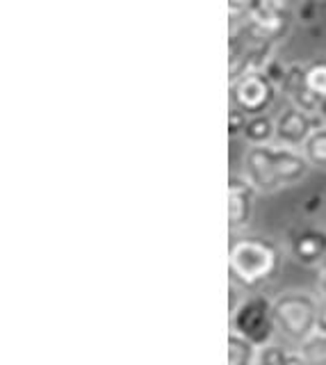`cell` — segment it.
Wrapping results in <instances>:
<instances>
[{
  "label": "cell",
  "mask_w": 326,
  "mask_h": 365,
  "mask_svg": "<svg viewBox=\"0 0 326 365\" xmlns=\"http://www.w3.org/2000/svg\"><path fill=\"white\" fill-rule=\"evenodd\" d=\"M310 163L303 153H297L290 146L261 144L251 146L244 155V178L258 192H276L290 185H297L306 178Z\"/></svg>",
  "instance_id": "cell-1"
},
{
  "label": "cell",
  "mask_w": 326,
  "mask_h": 365,
  "mask_svg": "<svg viewBox=\"0 0 326 365\" xmlns=\"http://www.w3.org/2000/svg\"><path fill=\"white\" fill-rule=\"evenodd\" d=\"M280 249L261 235H240L231 240L228 272L242 288H258L278 272Z\"/></svg>",
  "instance_id": "cell-2"
},
{
  "label": "cell",
  "mask_w": 326,
  "mask_h": 365,
  "mask_svg": "<svg viewBox=\"0 0 326 365\" xmlns=\"http://www.w3.org/2000/svg\"><path fill=\"white\" fill-rule=\"evenodd\" d=\"M320 304L306 292H283L274 299V324L280 336L303 342L317 334Z\"/></svg>",
  "instance_id": "cell-3"
},
{
  "label": "cell",
  "mask_w": 326,
  "mask_h": 365,
  "mask_svg": "<svg viewBox=\"0 0 326 365\" xmlns=\"http://www.w3.org/2000/svg\"><path fill=\"white\" fill-rule=\"evenodd\" d=\"M231 327L235 334L251 340L261 349L272 342L276 331L274 324V302L265 294H251L244 297L240 308L231 315Z\"/></svg>",
  "instance_id": "cell-4"
},
{
  "label": "cell",
  "mask_w": 326,
  "mask_h": 365,
  "mask_svg": "<svg viewBox=\"0 0 326 365\" xmlns=\"http://www.w3.org/2000/svg\"><path fill=\"white\" fill-rule=\"evenodd\" d=\"M231 98L233 108L244 112L246 117H256V114H267L276 98L274 80L267 71H246L240 78L231 83Z\"/></svg>",
  "instance_id": "cell-5"
},
{
  "label": "cell",
  "mask_w": 326,
  "mask_h": 365,
  "mask_svg": "<svg viewBox=\"0 0 326 365\" xmlns=\"http://www.w3.org/2000/svg\"><path fill=\"white\" fill-rule=\"evenodd\" d=\"M322 125V119L317 114H310L306 110H301L297 106L288 108L285 112H280V117L276 119V140L280 146L299 148L308 142V137Z\"/></svg>",
  "instance_id": "cell-6"
},
{
  "label": "cell",
  "mask_w": 326,
  "mask_h": 365,
  "mask_svg": "<svg viewBox=\"0 0 326 365\" xmlns=\"http://www.w3.org/2000/svg\"><path fill=\"white\" fill-rule=\"evenodd\" d=\"M256 187L242 176H233L228 180V226L231 231H242L251 222Z\"/></svg>",
  "instance_id": "cell-7"
},
{
  "label": "cell",
  "mask_w": 326,
  "mask_h": 365,
  "mask_svg": "<svg viewBox=\"0 0 326 365\" xmlns=\"http://www.w3.org/2000/svg\"><path fill=\"white\" fill-rule=\"evenodd\" d=\"M292 256H295L301 265L317 267L326 258V231L324 228H303L295 237H292Z\"/></svg>",
  "instance_id": "cell-8"
},
{
  "label": "cell",
  "mask_w": 326,
  "mask_h": 365,
  "mask_svg": "<svg viewBox=\"0 0 326 365\" xmlns=\"http://www.w3.org/2000/svg\"><path fill=\"white\" fill-rule=\"evenodd\" d=\"M244 140L251 146H261V144H269L276 137V121H272L267 114H256V117L246 119L244 125Z\"/></svg>",
  "instance_id": "cell-9"
},
{
  "label": "cell",
  "mask_w": 326,
  "mask_h": 365,
  "mask_svg": "<svg viewBox=\"0 0 326 365\" xmlns=\"http://www.w3.org/2000/svg\"><path fill=\"white\" fill-rule=\"evenodd\" d=\"M303 85L310 94L322 101V106L326 103V60H312L306 66H301Z\"/></svg>",
  "instance_id": "cell-10"
},
{
  "label": "cell",
  "mask_w": 326,
  "mask_h": 365,
  "mask_svg": "<svg viewBox=\"0 0 326 365\" xmlns=\"http://www.w3.org/2000/svg\"><path fill=\"white\" fill-rule=\"evenodd\" d=\"M258 365H308L301 351H290L280 345H265L258 349Z\"/></svg>",
  "instance_id": "cell-11"
},
{
  "label": "cell",
  "mask_w": 326,
  "mask_h": 365,
  "mask_svg": "<svg viewBox=\"0 0 326 365\" xmlns=\"http://www.w3.org/2000/svg\"><path fill=\"white\" fill-rule=\"evenodd\" d=\"M258 363V347L251 340L231 331L228 334V365H253Z\"/></svg>",
  "instance_id": "cell-12"
},
{
  "label": "cell",
  "mask_w": 326,
  "mask_h": 365,
  "mask_svg": "<svg viewBox=\"0 0 326 365\" xmlns=\"http://www.w3.org/2000/svg\"><path fill=\"white\" fill-rule=\"evenodd\" d=\"M301 151L312 167L326 169V125H320V128L308 137V142L301 146Z\"/></svg>",
  "instance_id": "cell-13"
},
{
  "label": "cell",
  "mask_w": 326,
  "mask_h": 365,
  "mask_svg": "<svg viewBox=\"0 0 326 365\" xmlns=\"http://www.w3.org/2000/svg\"><path fill=\"white\" fill-rule=\"evenodd\" d=\"M301 356L308 361V365H326V334L317 331L308 340H303Z\"/></svg>",
  "instance_id": "cell-14"
},
{
  "label": "cell",
  "mask_w": 326,
  "mask_h": 365,
  "mask_svg": "<svg viewBox=\"0 0 326 365\" xmlns=\"http://www.w3.org/2000/svg\"><path fill=\"white\" fill-rule=\"evenodd\" d=\"M263 3H265V0H228L231 21L240 19V16H246V19H249L251 11H256Z\"/></svg>",
  "instance_id": "cell-15"
},
{
  "label": "cell",
  "mask_w": 326,
  "mask_h": 365,
  "mask_svg": "<svg viewBox=\"0 0 326 365\" xmlns=\"http://www.w3.org/2000/svg\"><path fill=\"white\" fill-rule=\"evenodd\" d=\"M246 114L244 112H240L238 108H233L231 110V114H228V133L235 137V135H240L242 130H244V125H246Z\"/></svg>",
  "instance_id": "cell-16"
},
{
  "label": "cell",
  "mask_w": 326,
  "mask_h": 365,
  "mask_svg": "<svg viewBox=\"0 0 326 365\" xmlns=\"http://www.w3.org/2000/svg\"><path fill=\"white\" fill-rule=\"evenodd\" d=\"M317 331H322V334H326V294L322 297V302H320V315H317Z\"/></svg>",
  "instance_id": "cell-17"
},
{
  "label": "cell",
  "mask_w": 326,
  "mask_h": 365,
  "mask_svg": "<svg viewBox=\"0 0 326 365\" xmlns=\"http://www.w3.org/2000/svg\"><path fill=\"white\" fill-rule=\"evenodd\" d=\"M317 285H320L322 294H326V258L317 265Z\"/></svg>",
  "instance_id": "cell-18"
}]
</instances>
